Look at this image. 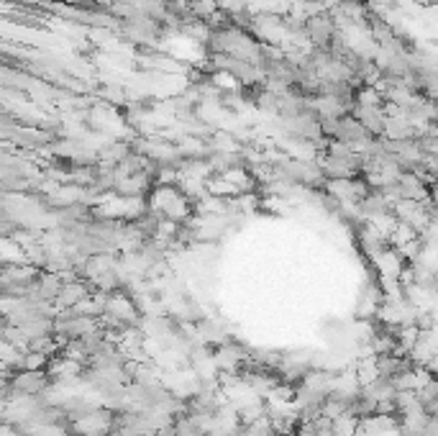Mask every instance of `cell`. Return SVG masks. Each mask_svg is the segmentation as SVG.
Returning <instances> with one entry per match:
<instances>
[{
	"mask_svg": "<svg viewBox=\"0 0 438 436\" xmlns=\"http://www.w3.org/2000/svg\"><path fill=\"white\" fill-rule=\"evenodd\" d=\"M44 385H46V380L39 369H26V372L13 377L11 388H13V393H18V395H36L39 390H44Z\"/></svg>",
	"mask_w": 438,
	"mask_h": 436,
	"instance_id": "6da1fadb",
	"label": "cell"
}]
</instances>
